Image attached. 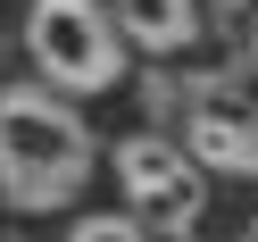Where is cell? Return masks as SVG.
Here are the masks:
<instances>
[{
	"instance_id": "obj_1",
	"label": "cell",
	"mask_w": 258,
	"mask_h": 242,
	"mask_svg": "<svg viewBox=\"0 0 258 242\" xmlns=\"http://www.w3.org/2000/svg\"><path fill=\"white\" fill-rule=\"evenodd\" d=\"M92 184V125L58 84H0V201L42 217Z\"/></svg>"
},
{
	"instance_id": "obj_2",
	"label": "cell",
	"mask_w": 258,
	"mask_h": 242,
	"mask_svg": "<svg viewBox=\"0 0 258 242\" xmlns=\"http://www.w3.org/2000/svg\"><path fill=\"white\" fill-rule=\"evenodd\" d=\"M25 59L58 92H108L125 75V25L108 0H34L25 9Z\"/></svg>"
},
{
	"instance_id": "obj_3",
	"label": "cell",
	"mask_w": 258,
	"mask_h": 242,
	"mask_svg": "<svg viewBox=\"0 0 258 242\" xmlns=\"http://www.w3.org/2000/svg\"><path fill=\"white\" fill-rule=\"evenodd\" d=\"M117 192H125V209H134L150 234H175V242H191L200 217H208V167L183 142H167V134L117 142Z\"/></svg>"
},
{
	"instance_id": "obj_4",
	"label": "cell",
	"mask_w": 258,
	"mask_h": 242,
	"mask_svg": "<svg viewBox=\"0 0 258 242\" xmlns=\"http://www.w3.org/2000/svg\"><path fill=\"white\" fill-rule=\"evenodd\" d=\"M183 151L208 175H258V92L233 75H200L183 92Z\"/></svg>"
},
{
	"instance_id": "obj_5",
	"label": "cell",
	"mask_w": 258,
	"mask_h": 242,
	"mask_svg": "<svg viewBox=\"0 0 258 242\" xmlns=\"http://www.w3.org/2000/svg\"><path fill=\"white\" fill-rule=\"evenodd\" d=\"M125 25L134 51H158V59H183L208 42V0H108Z\"/></svg>"
},
{
	"instance_id": "obj_6",
	"label": "cell",
	"mask_w": 258,
	"mask_h": 242,
	"mask_svg": "<svg viewBox=\"0 0 258 242\" xmlns=\"http://www.w3.org/2000/svg\"><path fill=\"white\" fill-rule=\"evenodd\" d=\"M67 242H150V225H142L134 209H125V217H117V209H100V217H75Z\"/></svg>"
},
{
	"instance_id": "obj_7",
	"label": "cell",
	"mask_w": 258,
	"mask_h": 242,
	"mask_svg": "<svg viewBox=\"0 0 258 242\" xmlns=\"http://www.w3.org/2000/svg\"><path fill=\"white\" fill-rule=\"evenodd\" d=\"M233 242H258V209H250V217H241V234H233Z\"/></svg>"
},
{
	"instance_id": "obj_8",
	"label": "cell",
	"mask_w": 258,
	"mask_h": 242,
	"mask_svg": "<svg viewBox=\"0 0 258 242\" xmlns=\"http://www.w3.org/2000/svg\"><path fill=\"white\" fill-rule=\"evenodd\" d=\"M208 9H250V0H208Z\"/></svg>"
},
{
	"instance_id": "obj_9",
	"label": "cell",
	"mask_w": 258,
	"mask_h": 242,
	"mask_svg": "<svg viewBox=\"0 0 258 242\" xmlns=\"http://www.w3.org/2000/svg\"><path fill=\"white\" fill-rule=\"evenodd\" d=\"M250 59H258V25H250Z\"/></svg>"
}]
</instances>
